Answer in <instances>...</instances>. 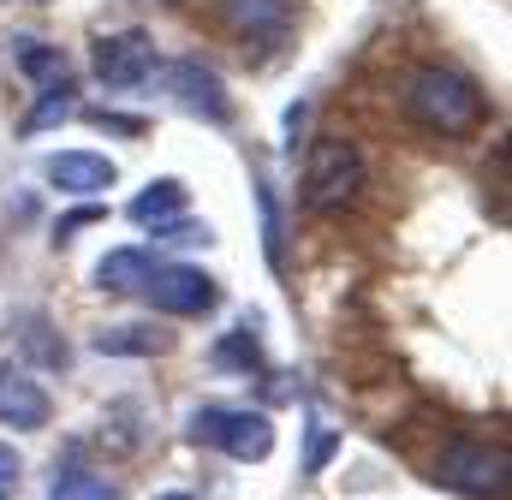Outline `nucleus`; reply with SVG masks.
Instances as JSON below:
<instances>
[{
    "mask_svg": "<svg viewBox=\"0 0 512 500\" xmlns=\"http://www.w3.org/2000/svg\"><path fill=\"white\" fill-rule=\"evenodd\" d=\"M405 108H411V120L423 125V131H435V137H465L471 125L483 120V96H477V84H471L465 72H447V66H423V72H411V84H405Z\"/></svg>",
    "mask_w": 512,
    "mask_h": 500,
    "instance_id": "obj_1",
    "label": "nucleus"
},
{
    "mask_svg": "<svg viewBox=\"0 0 512 500\" xmlns=\"http://www.w3.org/2000/svg\"><path fill=\"white\" fill-rule=\"evenodd\" d=\"M364 149L352 137H316V149L304 155V203L316 215H346L364 197Z\"/></svg>",
    "mask_w": 512,
    "mask_h": 500,
    "instance_id": "obj_2",
    "label": "nucleus"
},
{
    "mask_svg": "<svg viewBox=\"0 0 512 500\" xmlns=\"http://www.w3.org/2000/svg\"><path fill=\"white\" fill-rule=\"evenodd\" d=\"M435 483L465 500H507V453L489 441H447L435 459Z\"/></svg>",
    "mask_w": 512,
    "mask_h": 500,
    "instance_id": "obj_3",
    "label": "nucleus"
},
{
    "mask_svg": "<svg viewBox=\"0 0 512 500\" xmlns=\"http://www.w3.org/2000/svg\"><path fill=\"white\" fill-rule=\"evenodd\" d=\"M191 441L203 447H221L227 459L239 465H256L274 453V423L262 411H221V405H197L191 411Z\"/></svg>",
    "mask_w": 512,
    "mask_h": 500,
    "instance_id": "obj_4",
    "label": "nucleus"
},
{
    "mask_svg": "<svg viewBox=\"0 0 512 500\" xmlns=\"http://www.w3.org/2000/svg\"><path fill=\"white\" fill-rule=\"evenodd\" d=\"M90 60H96V78L108 90H143L161 72V54H155L149 30H102L96 48H90Z\"/></svg>",
    "mask_w": 512,
    "mask_h": 500,
    "instance_id": "obj_5",
    "label": "nucleus"
},
{
    "mask_svg": "<svg viewBox=\"0 0 512 500\" xmlns=\"http://www.w3.org/2000/svg\"><path fill=\"white\" fill-rule=\"evenodd\" d=\"M143 292H149V304H155L161 316H203V310L215 304V280H209L197 262H167V268H149Z\"/></svg>",
    "mask_w": 512,
    "mask_h": 500,
    "instance_id": "obj_6",
    "label": "nucleus"
},
{
    "mask_svg": "<svg viewBox=\"0 0 512 500\" xmlns=\"http://www.w3.org/2000/svg\"><path fill=\"white\" fill-rule=\"evenodd\" d=\"M161 90L185 108V114H197V120H227V90H221V78L203 66V60H173V66H161Z\"/></svg>",
    "mask_w": 512,
    "mask_h": 500,
    "instance_id": "obj_7",
    "label": "nucleus"
},
{
    "mask_svg": "<svg viewBox=\"0 0 512 500\" xmlns=\"http://www.w3.org/2000/svg\"><path fill=\"white\" fill-rule=\"evenodd\" d=\"M48 185L54 191H66V197H102L114 179H120V167L108 161V155H90V149H60V155H48Z\"/></svg>",
    "mask_w": 512,
    "mask_h": 500,
    "instance_id": "obj_8",
    "label": "nucleus"
},
{
    "mask_svg": "<svg viewBox=\"0 0 512 500\" xmlns=\"http://www.w3.org/2000/svg\"><path fill=\"white\" fill-rule=\"evenodd\" d=\"M0 423H12V429H42L48 423V387L24 364H0Z\"/></svg>",
    "mask_w": 512,
    "mask_h": 500,
    "instance_id": "obj_9",
    "label": "nucleus"
},
{
    "mask_svg": "<svg viewBox=\"0 0 512 500\" xmlns=\"http://www.w3.org/2000/svg\"><path fill=\"white\" fill-rule=\"evenodd\" d=\"M227 6V24L245 36V42H274V36H286V24H292V0H221Z\"/></svg>",
    "mask_w": 512,
    "mask_h": 500,
    "instance_id": "obj_10",
    "label": "nucleus"
},
{
    "mask_svg": "<svg viewBox=\"0 0 512 500\" xmlns=\"http://www.w3.org/2000/svg\"><path fill=\"white\" fill-rule=\"evenodd\" d=\"M173 215H185V185H179V179H155L149 191H137V197H131V221H137V227H149V233H155V227H167Z\"/></svg>",
    "mask_w": 512,
    "mask_h": 500,
    "instance_id": "obj_11",
    "label": "nucleus"
},
{
    "mask_svg": "<svg viewBox=\"0 0 512 500\" xmlns=\"http://www.w3.org/2000/svg\"><path fill=\"white\" fill-rule=\"evenodd\" d=\"M149 250H108L102 262H96V286L102 292H143V280H149Z\"/></svg>",
    "mask_w": 512,
    "mask_h": 500,
    "instance_id": "obj_12",
    "label": "nucleus"
},
{
    "mask_svg": "<svg viewBox=\"0 0 512 500\" xmlns=\"http://www.w3.org/2000/svg\"><path fill=\"white\" fill-rule=\"evenodd\" d=\"M18 66H24L42 90L66 84V54H60V48H48V42H24V48H18Z\"/></svg>",
    "mask_w": 512,
    "mask_h": 500,
    "instance_id": "obj_13",
    "label": "nucleus"
},
{
    "mask_svg": "<svg viewBox=\"0 0 512 500\" xmlns=\"http://www.w3.org/2000/svg\"><path fill=\"white\" fill-rule=\"evenodd\" d=\"M161 346H167L161 328H102L96 334V352H108V358H120V352H161Z\"/></svg>",
    "mask_w": 512,
    "mask_h": 500,
    "instance_id": "obj_14",
    "label": "nucleus"
},
{
    "mask_svg": "<svg viewBox=\"0 0 512 500\" xmlns=\"http://www.w3.org/2000/svg\"><path fill=\"white\" fill-rule=\"evenodd\" d=\"M78 108V96H72V84H54V90H42V108L24 120V137H36V131H48L54 120H66Z\"/></svg>",
    "mask_w": 512,
    "mask_h": 500,
    "instance_id": "obj_15",
    "label": "nucleus"
},
{
    "mask_svg": "<svg viewBox=\"0 0 512 500\" xmlns=\"http://www.w3.org/2000/svg\"><path fill=\"white\" fill-rule=\"evenodd\" d=\"M48 500H114V489H108L102 477H90V471H60L54 489H48Z\"/></svg>",
    "mask_w": 512,
    "mask_h": 500,
    "instance_id": "obj_16",
    "label": "nucleus"
},
{
    "mask_svg": "<svg viewBox=\"0 0 512 500\" xmlns=\"http://www.w3.org/2000/svg\"><path fill=\"white\" fill-rule=\"evenodd\" d=\"M251 364H256V340H251V328H239V334H227V340L215 346V370L245 375Z\"/></svg>",
    "mask_w": 512,
    "mask_h": 500,
    "instance_id": "obj_17",
    "label": "nucleus"
},
{
    "mask_svg": "<svg viewBox=\"0 0 512 500\" xmlns=\"http://www.w3.org/2000/svg\"><path fill=\"white\" fill-rule=\"evenodd\" d=\"M18 477H24V459L0 441V500H12V489H18Z\"/></svg>",
    "mask_w": 512,
    "mask_h": 500,
    "instance_id": "obj_18",
    "label": "nucleus"
},
{
    "mask_svg": "<svg viewBox=\"0 0 512 500\" xmlns=\"http://www.w3.org/2000/svg\"><path fill=\"white\" fill-rule=\"evenodd\" d=\"M262 221H268V227H262V233H268V256L280 262V215H274V203H268V191H262Z\"/></svg>",
    "mask_w": 512,
    "mask_h": 500,
    "instance_id": "obj_19",
    "label": "nucleus"
},
{
    "mask_svg": "<svg viewBox=\"0 0 512 500\" xmlns=\"http://www.w3.org/2000/svg\"><path fill=\"white\" fill-rule=\"evenodd\" d=\"M90 221H96V209H78V215H66V221H60V227H54V239H60V245H66V239H72V233H84V227H90Z\"/></svg>",
    "mask_w": 512,
    "mask_h": 500,
    "instance_id": "obj_20",
    "label": "nucleus"
},
{
    "mask_svg": "<svg viewBox=\"0 0 512 500\" xmlns=\"http://www.w3.org/2000/svg\"><path fill=\"white\" fill-rule=\"evenodd\" d=\"M155 500H197V495H185V489H167V495H155Z\"/></svg>",
    "mask_w": 512,
    "mask_h": 500,
    "instance_id": "obj_21",
    "label": "nucleus"
}]
</instances>
